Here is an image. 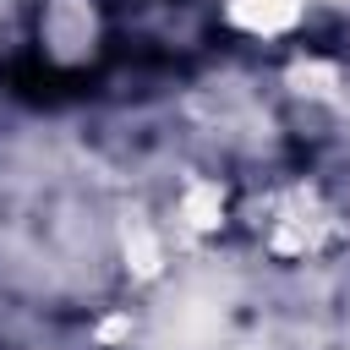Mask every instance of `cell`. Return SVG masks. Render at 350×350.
I'll return each mask as SVG.
<instances>
[{"label": "cell", "mask_w": 350, "mask_h": 350, "mask_svg": "<svg viewBox=\"0 0 350 350\" xmlns=\"http://www.w3.org/2000/svg\"><path fill=\"white\" fill-rule=\"evenodd\" d=\"M213 5L219 22L252 44H284L312 22V11H323V0H213Z\"/></svg>", "instance_id": "cell-3"}, {"label": "cell", "mask_w": 350, "mask_h": 350, "mask_svg": "<svg viewBox=\"0 0 350 350\" xmlns=\"http://www.w3.org/2000/svg\"><path fill=\"white\" fill-rule=\"evenodd\" d=\"M323 5H350V0H323Z\"/></svg>", "instance_id": "cell-4"}, {"label": "cell", "mask_w": 350, "mask_h": 350, "mask_svg": "<svg viewBox=\"0 0 350 350\" xmlns=\"http://www.w3.org/2000/svg\"><path fill=\"white\" fill-rule=\"evenodd\" d=\"M38 49L55 66H82L98 55V11L93 0H49L38 11Z\"/></svg>", "instance_id": "cell-2"}, {"label": "cell", "mask_w": 350, "mask_h": 350, "mask_svg": "<svg viewBox=\"0 0 350 350\" xmlns=\"http://www.w3.org/2000/svg\"><path fill=\"white\" fill-rule=\"evenodd\" d=\"M252 230H257V241H262L273 257L301 262V257L328 252V241H334L339 224H334V208L323 202V191L290 180V186H273V191L262 197V213L252 219Z\"/></svg>", "instance_id": "cell-1"}]
</instances>
